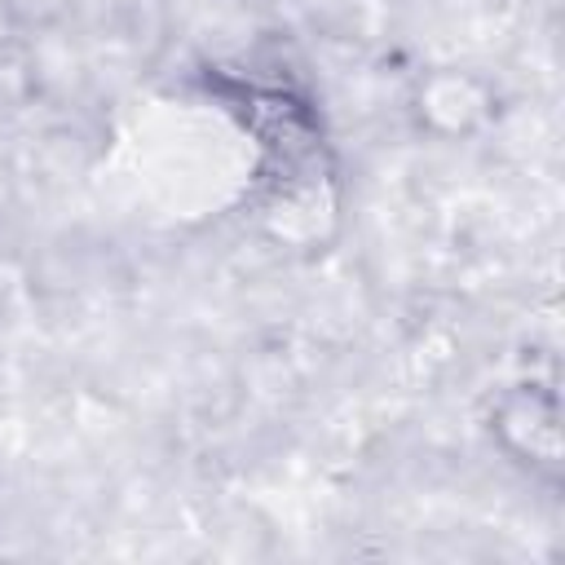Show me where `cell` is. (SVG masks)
<instances>
[{
  "instance_id": "cell-1",
  "label": "cell",
  "mask_w": 565,
  "mask_h": 565,
  "mask_svg": "<svg viewBox=\"0 0 565 565\" xmlns=\"http://www.w3.org/2000/svg\"><path fill=\"white\" fill-rule=\"evenodd\" d=\"M486 428L490 441L499 446V455L521 468L534 481L556 486L565 472V433H561V397L547 384H508L503 393H494L490 411H486Z\"/></svg>"
},
{
  "instance_id": "cell-2",
  "label": "cell",
  "mask_w": 565,
  "mask_h": 565,
  "mask_svg": "<svg viewBox=\"0 0 565 565\" xmlns=\"http://www.w3.org/2000/svg\"><path fill=\"white\" fill-rule=\"evenodd\" d=\"M411 124L433 141H472L499 115L494 84L472 66H433L411 84Z\"/></svg>"
}]
</instances>
